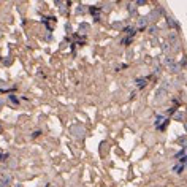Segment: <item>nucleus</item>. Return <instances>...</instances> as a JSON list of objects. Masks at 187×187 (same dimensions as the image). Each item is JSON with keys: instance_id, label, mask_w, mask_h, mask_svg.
I'll use <instances>...</instances> for the list:
<instances>
[{"instance_id": "f257e3e1", "label": "nucleus", "mask_w": 187, "mask_h": 187, "mask_svg": "<svg viewBox=\"0 0 187 187\" xmlns=\"http://www.w3.org/2000/svg\"><path fill=\"white\" fill-rule=\"evenodd\" d=\"M167 124H168V117H165V116H157L156 117V127L159 130H163L167 127Z\"/></svg>"}, {"instance_id": "f03ea898", "label": "nucleus", "mask_w": 187, "mask_h": 187, "mask_svg": "<svg viewBox=\"0 0 187 187\" xmlns=\"http://www.w3.org/2000/svg\"><path fill=\"white\" fill-rule=\"evenodd\" d=\"M135 84H136L138 89H143V87L148 84V78H136V79H135Z\"/></svg>"}, {"instance_id": "7ed1b4c3", "label": "nucleus", "mask_w": 187, "mask_h": 187, "mask_svg": "<svg viewBox=\"0 0 187 187\" xmlns=\"http://www.w3.org/2000/svg\"><path fill=\"white\" fill-rule=\"evenodd\" d=\"M100 10H102L100 6H90V13L94 14V19H95V21L100 19Z\"/></svg>"}, {"instance_id": "20e7f679", "label": "nucleus", "mask_w": 187, "mask_h": 187, "mask_svg": "<svg viewBox=\"0 0 187 187\" xmlns=\"http://www.w3.org/2000/svg\"><path fill=\"white\" fill-rule=\"evenodd\" d=\"M10 184H11V176L3 175L2 176V186H10Z\"/></svg>"}, {"instance_id": "39448f33", "label": "nucleus", "mask_w": 187, "mask_h": 187, "mask_svg": "<svg viewBox=\"0 0 187 187\" xmlns=\"http://www.w3.org/2000/svg\"><path fill=\"white\" fill-rule=\"evenodd\" d=\"M183 170H184V165H183V163H178V165H175V167H173V171H175L176 175H181V173H183Z\"/></svg>"}, {"instance_id": "423d86ee", "label": "nucleus", "mask_w": 187, "mask_h": 187, "mask_svg": "<svg viewBox=\"0 0 187 187\" xmlns=\"http://www.w3.org/2000/svg\"><path fill=\"white\" fill-rule=\"evenodd\" d=\"M148 22H149V17H141V19L138 21V27H144Z\"/></svg>"}, {"instance_id": "0eeeda50", "label": "nucleus", "mask_w": 187, "mask_h": 187, "mask_svg": "<svg viewBox=\"0 0 187 187\" xmlns=\"http://www.w3.org/2000/svg\"><path fill=\"white\" fill-rule=\"evenodd\" d=\"M132 40H133L132 37H125V38H122V40H121V43H122V44H130V43H132Z\"/></svg>"}, {"instance_id": "6e6552de", "label": "nucleus", "mask_w": 187, "mask_h": 187, "mask_svg": "<svg viewBox=\"0 0 187 187\" xmlns=\"http://www.w3.org/2000/svg\"><path fill=\"white\" fill-rule=\"evenodd\" d=\"M179 144L184 146V148H187V136H181V138H179Z\"/></svg>"}, {"instance_id": "1a4fd4ad", "label": "nucleus", "mask_w": 187, "mask_h": 187, "mask_svg": "<svg viewBox=\"0 0 187 187\" xmlns=\"http://www.w3.org/2000/svg\"><path fill=\"white\" fill-rule=\"evenodd\" d=\"M79 30H81L83 33H86V32L89 30V25H87V24H81V27H79Z\"/></svg>"}, {"instance_id": "9d476101", "label": "nucleus", "mask_w": 187, "mask_h": 187, "mask_svg": "<svg viewBox=\"0 0 187 187\" xmlns=\"http://www.w3.org/2000/svg\"><path fill=\"white\" fill-rule=\"evenodd\" d=\"M175 119H176V121H183V119H184V113H176V114H175Z\"/></svg>"}, {"instance_id": "9b49d317", "label": "nucleus", "mask_w": 187, "mask_h": 187, "mask_svg": "<svg viewBox=\"0 0 187 187\" xmlns=\"http://www.w3.org/2000/svg\"><path fill=\"white\" fill-rule=\"evenodd\" d=\"M167 19H168V25H170V27H175V25H176V21H175L173 17H167Z\"/></svg>"}, {"instance_id": "f8f14e48", "label": "nucleus", "mask_w": 187, "mask_h": 187, "mask_svg": "<svg viewBox=\"0 0 187 187\" xmlns=\"http://www.w3.org/2000/svg\"><path fill=\"white\" fill-rule=\"evenodd\" d=\"M170 68H171V71H179V65L178 63H171Z\"/></svg>"}, {"instance_id": "ddd939ff", "label": "nucleus", "mask_w": 187, "mask_h": 187, "mask_svg": "<svg viewBox=\"0 0 187 187\" xmlns=\"http://www.w3.org/2000/svg\"><path fill=\"white\" fill-rule=\"evenodd\" d=\"M8 159H10V156H8V154H0V160H2V162H6Z\"/></svg>"}, {"instance_id": "4468645a", "label": "nucleus", "mask_w": 187, "mask_h": 187, "mask_svg": "<svg viewBox=\"0 0 187 187\" xmlns=\"http://www.w3.org/2000/svg\"><path fill=\"white\" fill-rule=\"evenodd\" d=\"M40 133H41V132H40V130H37V132H33V133H32V136H38Z\"/></svg>"}, {"instance_id": "2eb2a0df", "label": "nucleus", "mask_w": 187, "mask_h": 187, "mask_svg": "<svg viewBox=\"0 0 187 187\" xmlns=\"http://www.w3.org/2000/svg\"><path fill=\"white\" fill-rule=\"evenodd\" d=\"M10 98H11V102H14V103H17V98H16V97H13V95H11Z\"/></svg>"}, {"instance_id": "dca6fc26", "label": "nucleus", "mask_w": 187, "mask_h": 187, "mask_svg": "<svg viewBox=\"0 0 187 187\" xmlns=\"http://www.w3.org/2000/svg\"><path fill=\"white\" fill-rule=\"evenodd\" d=\"M0 187H5V186H2V184H0Z\"/></svg>"}, {"instance_id": "f3484780", "label": "nucleus", "mask_w": 187, "mask_h": 187, "mask_svg": "<svg viewBox=\"0 0 187 187\" xmlns=\"http://www.w3.org/2000/svg\"><path fill=\"white\" fill-rule=\"evenodd\" d=\"M0 130H2V127H0Z\"/></svg>"}, {"instance_id": "a211bd4d", "label": "nucleus", "mask_w": 187, "mask_h": 187, "mask_svg": "<svg viewBox=\"0 0 187 187\" xmlns=\"http://www.w3.org/2000/svg\"><path fill=\"white\" fill-rule=\"evenodd\" d=\"M186 129H187V125H186Z\"/></svg>"}]
</instances>
